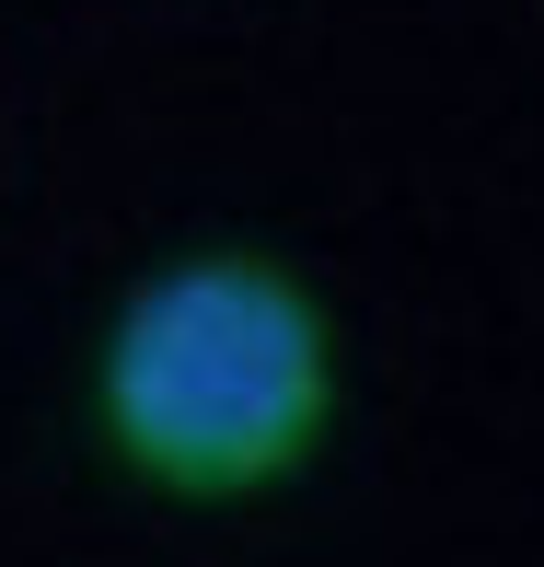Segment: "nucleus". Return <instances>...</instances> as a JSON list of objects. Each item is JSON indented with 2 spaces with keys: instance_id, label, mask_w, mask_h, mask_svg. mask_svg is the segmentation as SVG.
Returning a JSON list of instances; mask_svg holds the SVG:
<instances>
[{
  "instance_id": "nucleus-1",
  "label": "nucleus",
  "mask_w": 544,
  "mask_h": 567,
  "mask_svg": "<svg viewBox=\"0 0 544 567\" xmlns=\"http://www.w3.org/2000/svg\"><path fill=\"white\" fill-rule=\"evenodd\" d=\"M336 405H348L336 313L301 290V267L255 244L151 267L93 348V441L127 486L174 509L278 498L336 441Z\"/></svg>"
}]
</instances>
